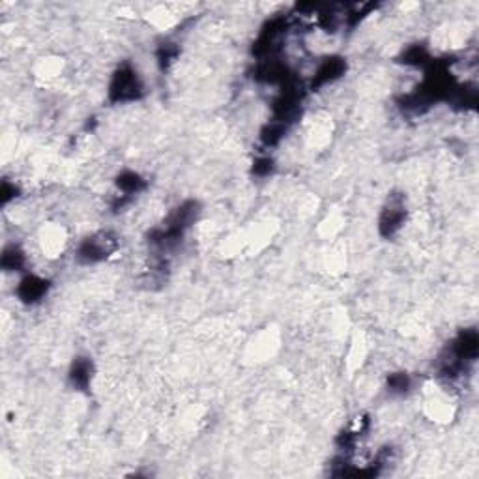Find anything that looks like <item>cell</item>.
I'll return each mask as SVG.
<instances>
[{
	"instance_id": "8fae6325",
	"label": "cell",
	"mask_w": 479,
	"mask_h": 479,
	"mask_svg": "<svg viewBox=\"0 0 479 479\" xmlns=\"http://www.w3.org/2000/svg\"><path fill=\"white\" fill-rule=\"evenodd\" d=\"M180 55V49L176 47V44H163L159 49H157L156 56H157V64L162 70H167L171 64H173Z\"/></svg>"
},
{
	"instance_id": "8992f818",
	"label": "cell",
	"mask_w": 479,
	"mask_h": 479,
	"mask_svg": "<svg viewBox=\"0 0 479 479\" xmlns=\"http://www.w3.org/2000/svg\"><path fill=\"white\" fill-rule=\"evenodd\" d=\"M92 376H94V363L90 362V357L79 356L73 360L72 367H70V384L75 388V390L86 391L92 384Z\"/></svg>"
},
{
	"instance_id": "6da1fadb",
	"label": "cell",
	"mask_w": 479,
	"mask_h": 479,
	"mask_svg": "<svg viewBox=\"0 0 479 479\" xmlns=\"http://www.w3.org/2000/svg\"><path fill=\"white\" fill-rule=\"evenodd\" d=\"M145 94V83L133 66L124 64L114 72L109 84V100L111 103H129L137 101Z\"/></svg>"
},
{
	"instance_id": "7a4b0ae2",
	"label": "cell",
	"mask_w": 479,
	"mask_h": 479,
	"mask_svg": "<svg viewBox=\"0 0 479 479\" xmlns=\"http://www.w3.org/2000/svg\"><path fill=\"white\" fill-rule=\"evenodd\" d=\"M118 249V238L109 230H101L79 244L77 261L81 264H98L107 261Z\"/></svg>"
},
{
	"instance_id": "4fadbf2b",
	"label": "cell",
	"mask_w": 479,
	"mask_h": 479,
	"mask_svg": "<svg viewBox=\"0 0 479 479\" xmlns=\"http://www.w3.org/2000/svg\"><path fill=\"white\" fill-rule=\"evenodd\" d=\"M17 197V188L15 184H10V182H2V188H0V201L2 204H8L11 199Z\"/></svg>"
},
{
	"instance_id": "9c48e42d",
	"label": "cell",
	"mask_w": 479,
	"mask_h": 479,
	"mask_svg": "<svg viewBox=\"0 0 479 479\" xmlns=\"http://www.w3.org/2000/svg\"><path fill=\"white\" fill-rule=\"evenodd\" d=\"M405 66H427L431 64V55L425 45H410L401 56Z\"/></svg>"
},
{
	"instance_id": "52a82bcc",
	"label": "cell",
	"mask_w": 479,
	"mask_h": 479,
	"mask_svg": "<svg viewBox=\"0 0 479 479\" xmlns=\"http://www.w3.org/2000/svg\"><path fill=\"white\" fill-rule=\"evenodd\" d=\"M117 188L120 191V195L133 199L137 193L145 190L146 180L139 173H135V171H122L117 176Z\"/></svg>"
},
{
	"instance_id": "7c38bea8",
	"label": "cell",
	"mask_w": 479,
	"mask_h": 479,
	"mask_svg": "<svg viewBox=\"0 0 479 479\" xmlns=\"http://www.w3.org/2000/svg\"><path fill=\"white\" fill-rule=\"evenodd\" d=\"M273 169H275V163H273V159L270 156H261L253 162V173L256 176H261V178L270 176L273 173Z\"/></svg>"
},
{
	"instance_id": "30bf717a",
	"label": "cell",
	"mask_w": 479,
	"mask_h": 479,
	"mask_svg": "<svg viewBox=\"0 0 479 479\" xmlns=\"http://www.w3.org/2000/svg\"><path fill=\"white\" fill-rule=\"evenodd\" d=\"M386 384H388V391L393 395H405L412 388V379L408 373H391Z\"/></svg>"
},
{
	"instance_id": "3957f363",
	"label": "cell",
	"mask_w": 479,
	"mask_h": 479,
	"mask_svg": "<svg viewBox=\"0 0 479 479\" xmlns=\"http://www.w3.org/2000/svg\"><path fill=\"white\" fill-rule=\"evenodd\" d=\"M407 221V206L401 197H393L384 206L379 218V230L384 238L395 236Z\"/></svg>"
},
{
	"instance_id": "5b68a950",
	"label": "cell",
	"mask_w": 479,
	"mask_h": 479,
	"mask_svg": "<svg viewBox=\"0 0 479 479\" xmlns=\"http://www.w3.org/2000/svg\"><path fill=\"white\" fill-rule=\"evenodd\" d=\"M345 72H346L345 58H341V56H328V58H324V60L318 64L315 75H313L311 90L322 88L326 84L335 83L337 79H341L345 75Z\"/></svg>"
},
{
	"instance_id": "ba28073f",
	"label": "cell",
	"mask_w": 479,
	"mask_h": 479,
	"mask_svg": "<svg viewBox=\"0 0 479 479\" xmlns=\"http://www.w3.org/2000/svg\"><path fill=\"white\" fill-rule=\"evenodd\" d=\"M2 270L6 272H21L25 264H27V255L19 245H8L2 251V258H0Z\"/></svg>"
},
{
	"instance_id": "277c9868",
	"label": "cell",
	"mask_w": 479,
	"mask_h": 479,
	"mask_svg": "<svg viewBox=\"0 0 479 479\" xmlns=\"http://www.w3.org/2000/svg\"><path fill=\"white\" fill-rule=\"evenodd\" d=\"M49 289L51 283L47 279L30 273V275H25V277L19 281V284H17L15 289V294L22 303L34 306V303H38V301L44 300L45 296H47V292H49Z\"/></svg>"
}]
</instances>
